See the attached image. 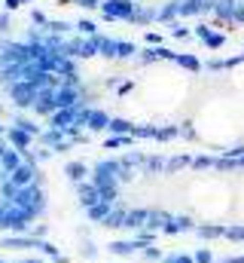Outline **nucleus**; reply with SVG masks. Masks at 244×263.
<instances>
[{
    "label": "nucleus",
    "instance_id": "nucleus-1",
    "mask_svg": "<svg viewBox=\"0 0 244 263\" xmlns=\"http://www.w3.org/2000/svg\"><path fill=\"white\" fill-rule=\"evenodd\" d=\"M49 211V175L40 147L0 126V236L34 230Z\"/></svg>",
    "mask_w": 244,
    "mask_h": 263
},
{
    "label": "nucleus",
    "instance_id": "nucleus-2",
    "mask_svg": "<svg viewBox=\"0 0 244 263\" xmlns=\"http://www.w3.org/2000/svg\"><path fill=\"white\" fill-rule=\"evenodd\" d=\"M0 263H61V260L40 257V254H22V251H3L0 248Z\"/></svg>",
    "mask_w": 244,
    "mask_h": 263
},
{
    "label": "nucleus",
    "instance_id": "nucleus-3",
    "mask_svg": "<svg viewBox=\"0 0 244 263\" xmlns=\"http://www.w3.org/2000/svg\"><path fill=\"white\" fill-rule=\"evenodd\" d=\"M232 223H244V172H235V217Z\"/></svg>",
    "mask_w": 244,
    "mask_h": 263
}]
</instances>
